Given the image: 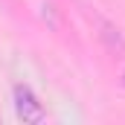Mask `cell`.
I'll return each instance as SVG.
<instances>
[{
  "mask_svg": "<svg viewBox=\"0 0 125 125\" xmlns=\"http://www.w3.org/2000/svg\"><path fill=\"white\" fill-rule=\"evenodd\" d=\"M93 23H96V32H99L102 44H105L111 52H125V35L119 32L116 23H111V21L102 18V15H93Z\"/></svg>",
  "mask_w": 125,
  "mask_h": 125,
  "instance_id": "obj_2",
  "label": "cell"
},
{
  "mask_svg": "<svg viewBox=\"0 0 125 125\" xmlns=\"http://www.w3.org/2000/svg\"><path fill=\"white\" fill-rule=\"evenodd\" d=\"M122 84H125V70H122Z\"/></svg>",
  "mask_w": 125,
  "mask_h": 125,
  "instance_id": "obj_3",
  "label": "cell"
},
{
  "mask_svg": "<svg viewBox=\"0 0 125 125\" xmlns=\"http://www.w3.org/2000/svg\"><path fill=\"white\" fill-rule=\"evenodd\" d=\"M12 99H15V114L23 122H44V105L38 102V96L32 93V87L26 84H15L12 87Z\"/></svg>",
  "mask_w": 125,
  "mask_h": 125,
  "instance_id": "obj_1",
  "label": "cell"
}]
</instances>
